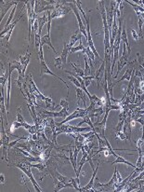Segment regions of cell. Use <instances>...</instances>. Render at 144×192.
<instances>
[{"instance_id": "obj_11", "label": "cell", "mask_w": 144, "mask_h": 192, "mask_svg": "<svg viewBox=\"0 0 144 192\" xmlns=\"http://www.w3.org/2000/svg\"><path fill=\"white\" fill-rule=\"evenodd\" d=\"M98 160V165H97V167H96V169L93 171V174H92V177H91V179H90V181L88 182V184H86V186H85L84 188H80V191H88L90 188H92L93 186H94V180H95V177H96V174H97V172H98V170H99V160Z\"/></svg>"}, {"instance_id": "obj_2", "label": "cell", "mask_w": 144, "mask_h": 192, "mask_svg": "<svg viewBox=\"0 0 144 192\" xmlns=\"http://www.w3.org/2000/svg\"><path fill=\"white\" fill-rule=\"evenodd\" d=\"M65 4H67V1H57V4L55 5V8L51 11L52 19L62 17L66 15L67 13L72 11L71 8L65 6Z\"/></svg>"}, {"instance_id": "obj_1", "label": "cell", "mask_w": 144, "mask_h": 192, "mask_svg": "<svg viewBox=\"0 0 144 192\" xmlns=\"http://www.w3.org/2000/svg\"><path fill=\"white\" fill-rule=\"evenodd\" d=\"M12 165H14L15 167L19 168L20 170H22L23 172L25 174V175L28 177L30 181L32 182V184L33 186V188H35V190L37 191V192H42V188H40V186L38 185L37 182L33 178V172H32V166H31V162H29L25 160H23L21 162H13Z\"/></svg>"}, {"instance_id": "obj_15", "label": "cell", "mask_w": 144, "mask_h": 192, "mask_svg": "<svg viewBox=\"0 0 144 192\" xmlns=\"http://www.w3.org/2000/svg\"><path fill=\"white\" fill-rule=\"evenodd\" d=\"M130 61H127V60H126V59H124L123 57L121 56L119 58V60L117 61V71H116V74H115V76H113V79H115L117 78V76L120 74V71L122 70V68L124 66H126V65H127V64L129 63Z\"/></svg>"}, {"instance_id": "obj_37", "label": "cell", "mask_w": 144, "mask_h": 192, "mask_svg": "<svg viewBox=\"0 0 144 192\" xmlns=\"http://www.w3.org/2000/svg\"><path fill=\"white\" fill-rule=\"evenodd\" d=\"M137 57H138V64L140 65H141L142 67H143V69H144V56H141L140 53H138L137 54Z\"/></svg>"}, {"instance_id": "obj_3", "label": "cell", "mask_w": 144, "mask_h": 192, "mask_svg": "<svg viewBox=\"0 0 144 192\" xmlns=\"http://www.w3.org/2000/svg\"><path fill=\"white\" fill-rule=\"evenodd\" d=\"M85 21H86V34H88V37H86V42H88V47L91 49L92 52L94 53L95 57L97 59H100L99 57V54L98 53V51L96 50V48L94 46V43H93V40H92V36H91V30H90V16L88 15H85L83 16Z\"/></svg>"}, {"instance_id": "obj_13", "label": "cell", "mask_w": 144, "mask_h": 192, "mask_svg": "<svg viewBox=\"0 0 144 192\" xmlns=\"http://www.w3.org/2000/svg\"><path fill=\"white\" fill-rule=\"evenodd\" d=\"M82 37H83L82 33L80 32L79 29H77V31L71 36V40H70V44H69L70 49L72 50V48H74V45L75 44L76 42H77V40L82 39Z\"/></svg>"}, {"instance_id": "obj_19", "label": "cell", "mask_w": 144, "mask_h": 192, "mask_svg": "<svg viewBox=\"0 0 144 192\" xmlns=\"http://www.w3.org/2000/svg\"><path fill=\"white\" fill-rule=\"evenodd\" d=\"M85 54H86L88 55V59L89 60V65H90V67L91 68H93V61L95 60V55H94V53L92 52V50H91V49L89 47H88V48H86L85 49V50L83 51Z\"/></svg>"}, {"instance_id": "obj_6", "label": "cell", "mask_w": 144, "mask_h": 192, "mask_svg": "<svg viewBox=\"0 0 144 192\" xmlns=\"http://www.w3.org/2000/svg\"><path fill=\"white\" fill-rule=\"evenodd\" d=\"M104 75H105V62L102 61V64H100V66L99 67L98 70L96 71V73L94 74L98 89H99V85H102V82L104 78Z\"/></svg>"}, {"instance_id": "obj_23", "label": "cell", "mask_w": 144, "mask_h": 192, "mask_svg": "<svg viewBox=\"0 0 144 192\" xmlns=\"http://www.w3.org/2000/svg\"><path fill=\"white\" fill-rule=\"evenodd\" d=\"M85 46L83 45V43H82V39H80L79 40V45L78 46H76V47H74V48H72V50H71V51H70V54H72V53H74V52H76V51H80V50H82V52L85 50Z\"/></svg>"}, {"instance_id": "obj_24", "label": "cell", "mask_w": 144, "mask_h": 192, "mask_svg": "<svg viewBox=\"0 0 144 192\" xmlns=\"http://www.w3.org/2000/svg\"><path fill=\"white\" fill-rule=\"evenodd\" d=\"M138 29H140V37L143 38V31H142V27L144 25V19L141 15H138Z\"/></svg>"}, {"instance_id": "obj_20", "label": "cell", "mask_w": 144, "mask_h": 192, "mask_svg": "<svg viewBox=\"0 0 144 192\" xmlns=\"http://www.w3.org/2000/svg\"><path fill=\"white\" fill-rule=\"evenodd\" d=\"M37 22H38V26H39V29H38V34H39V35L41 36L43 26H44L46 23H47V18L44 14V15H43L42 17H37Z\"/></svg>"}, {"instance_id": "obj_28", "label": "cell", "mask_w": 144, "mask_h": 192, "mask_svg": "<svg viewBox=\"0 0 144 192\" xmlns=\"http://www.w3.org/2000/svg\"><path fill=\"white\" fill-rule=\"evenodd\" d=\"M51 22H52V17H51V11H47V35L50 36V29H51Z\"/></svg>"}, {"instance_id": "obj_18", "label": "cell", "mask_w": 144, "mask_h": 192, "mask_svg": "<svg viewBox=\"0 0 144 192\" xmlns=\"http://www.w3.org/2000/svg\"><path fill=\"white\" fill-rule=\"evenodd\" d=\"M41 43L43 45H47L49 46L50 49L53 50L55 53H57V51H56V50H55V48L53 47V45H52V43H51V39H50V36H49L47 34L46 36H43L42 37H41Z\"/></svg>"}, {"instance_id": "obj_35", "label": "cell", "mask_w": 144, "mask_h": 192, "mask_svg": "<svg viewBox=\"0 0 144 192\" xmlns=\"http://www.w3.org/2000/svg\"><path fill=\"white\" fill-rule=\"evenodd\" d=\"M125 121H126V119H119L118 124H117L116 128L114 129V131H115V132H121L122 129H123V127H124Z\"/></svg>"}, {"instance_id": "obj_25", "label": "cell", "mask_w": 144, "mask_h": 192, "mask_svg": "<svg viewBox=\"0 0 144 192\" xmlns=\"http://www.w3.org/2000/svg\"><path fill=\"white\" fill-rule=\"evenodd\" d=\"M126 2L128 3L129 5H131V6L133 7V8L135 9V11H136V12L144 13V8H143L141 6H138V5H137V4H134V2H132V1H128V0H126Z\"/></svg>"}, {"instance_id": "obj_9", "label": "cell", "mask_w": 144, "mask_h": 192, "mask_svg": "<svg viewBox=\"0 0 144 192\" xmlns=\"http://www.w3.org/2000/svg\"><path fill=\"white\" fill-rule=\"evenodd\" d=\"M81 151H82V153H83V157H82V159H81L79 164H78V170H77V174H76V180H77L78 185L80 184V181H79L80 172H81V171H82V168H83L84 164L86 161H88V153L86 152L83 147H82V149H81Z\"/></svg>"}, {"instance_id": "obj_41", "label": "cell", "mask_w": 144, "mask_h": 192, "mask_svg": "<svg viewBox=\"0 0 144 192\" xmlns=\"http://www.w3.org/2000/svg\"><path fill=\"white\" fill-rule=\"evenodd\" d=\"M0 183H1V185L5 184V175L3 174H0Z\"/></svg>"}, {"instance_id": "obj_7", "label": "cell", "mask_w": 144, "mask_h": 192, "mask_svg": "<svg viewBox=\"0 0 144 192\" xmlns=\"http://www.w3.org/2000/svg\"><path fill=\"white\" fill-rule=\"evenodd\" d=\"M14 6H18V2L16 1H2L1 2V15H0V19L1 21L3 20L4 16L6 15L8 9L10 8H14Z\"/></svg>"}, {"instance_id": "obj_21", "label": "cell", "mask_w": 144, "mask_h": 192, "mask_svg": "<svg viewBox=\"0 0 144 192\" xmlns=\"http://www.w3.org/2000/svg\"><path fill=\"white\" fill-rule=\"evenodd\" d=\"M71 65L73 66V68H74V70L76 75L81 76V78H84V76H85V71L82 68H81L80 65H77V64H75L74 63H71Z\"/></svg>"}, {"instance_id": "obj_38", "label": "cell", "mask_w": 144, "mask_h": 192, "mask_svg": "<svg viewBox=\"0 0 144 192\" xmlns=\"http://www.w3.org/2000/svg\"><path fill=\"white\" fill-rule=\"evenodd\" d=\"M131 34H132V36L134 38V40H138V38H140V35H138L137 32L135 31V29H131Z\"/></svg>"}, {"instance_id": "obj_17", "label": "cell", "mask_w": 144, "mask_h": 192, "mask_svg": "<svg viewBox=\"0 0 144 192\" xmlns=\"http://www.w3.org/2000/svg\"><path fill=\"white\" fill-rule=\"evenodd\" d=\"M71 51V49L69 47V44H67V43L64 42L63 44V50H62V52L61 54V58L62 60V63L63 64H66L67 63V57H68V54L70 53Z\"/></svg>"}, {"instance_id": "obj_34", "label": "cell", "mask_w": 144, "mask_h": 192, "mask_svg": "<svg viewBox=\"0 0 144 192\" xmlns=\"http://www.w3.org/2000/svg\"><path fill=\"white\" fill-rule=\"evenodd\" d=\"M16 111H17V121L21 122V123H23V122H24V118H23L22 113V108L18 107Z\"/></svg>"}, {"instance_id": "obj_16", "label": "cell", "mask_w": 144, "mask_h": 192, "mask_svg": "<svg viewBox=\"0 0 144 192\" xmlns=\"http://www.w3.org/2000/svg\"><path fill=\"white\" fill-rule=\"evenodd\" d=\"M133 72H134V68H132V67H127V71H126V73L124 74V76H123L122 78H120L118 81H115V82H113V85L117 84V83H119V82H121V81H123V80H128V81H130Z\"/></svg>"}, {"instance_id": "obj_27", "label": "cell", "mask_w": 144, "mask_h": 192, "mask_svg": "<svg viewBox=\"0 0 144 192\" xmlns=\"http://www.w3.org/2000/svg\"><path fill=\"white\" fill-rule=\"evenodd\" d=\"M85 76H91V73H92V68L90 67L88 62V58H85Z\"/></svg>"}, {"instance_id": "obj_14", "label": "cell", "mask_w": 144, "mask_h": 192, "mask_svg": "<svg viewBox=\"0 0 144 192\" xmlns=\"http://www.w3.org/2000/svg\"><path fill=\"white\" fill-rule=\"evenodd\" d=\"M75 92H76V97H77V104H79V101L82 100L83 103H84V105L85 107L86 108L88 107H86V92H84V90L80 88H77L75 87Z\"/></svg>"}, {"instance_id": "obj_4", "label": "cell", "mask_w": 144, "mask_h": 192, "mask_svg": "<svg viewBox=\"0 0 144 192\" xmlns=\"http://www.w3.org/2000/svg\"><path fill=\"white\" fill-rule=\"evenodd\" d=\"M67 4H69V7L71 8L72 11H74V13L75 14L76 19H77V22H78V28H79V30H80L81 33H82V35L85 36L86 39V37H88V34H86V26H85L84 22L82 21V19H81L80 11H79V9L77 8V6L75 5L74 1L67 2Z\"/></svg>"}, {"instance_id": "obj_32", "label": "cell", "mask_w": 144, "mask_h": 192, "mask_svg": "<svg viewBox=\"0 0 144 192\" xmlns=\"http://www.w3.org/2000/svg\"><path fill=\"white\" fill-rule=\"evenodd\" d=\"M59 107H62V108H68L69 109V103L68 101H67V99H61V102L59 104V105H57V107H55V109H57ZM54 109V110H55Z\"/></svg>"}, {"instance_id": "obj_36", "label": "cell", "mask_w": 144, "mask_h": 192, "mask_svg": "<svg viewBox=\"0 0 144 192\" xmlns=\"http://www.w3.org/2000/svg\"><path fill=\"white\" fill-rule=\"evenodd\" d=\"M54 64H55V66L57 67V68L61 69L62 67V64L63 63H62V60H61V57H57V58L54 59Z\"/></svg>"}, {"instance_id": "obj_10", "label": "cell", "mask_w": 144, "mask_h": 192, "mask_svg": "<svg viewBox=\"0 0 144 192\" xmlns=\"http://www.w3.org/2000/svg\"><path fill=\"white\" fill-rule=\"evenodd\" d=\"M18 70L19 72V75H22V65L21 64V62H18V61H11L9 62L8 64V74H12L13 70Z\"/></svg>"}, {"instance_id": "obj_31", "label": "cell", "mask_w": 144, "mask_h": 192, "mask_svg": "<svg viewBox=\"0 0 144 192\" xmlns=\"http://www.w3.org/2000/svg\"><path fill=\"white\" fill-rule=\"evenodd\" d=\"M84 81H85V86L86 88L88 87V86L91 84V81L95 80V76H86L83 78Z\"/></svg>"}, {"instance_id": "obj_12", "label": "cell", "mask_w": 144, "mask_h": 192, "mask_svg": "<svg viewBox=\"0 0 144 192\" xmlns=\"http://www.w3.org/2000/svg\"><path fill=\"white\" fill-rule=\"evenodd\" d=\"M127 25H126V21H124V27L122 29V34H121V40L124 44H126L127 46V49L129 52H131V47L130 44H129V41H128V38H127Z\"/></svg>"}, {"instance_id": "obj_5", "label": "cell", "mask_w": 144, "mask_h": 192, "mask_svg": "<svg viewBox=\"0 0 144 192\" xmlns=\"http://www.w3.org/2000/svg\"><path fill=\"white\" fill-rule=\"evenodd\" d=\"M45 74L50 75L52 76H54L55 78H58L60 81H61V82H63L65 84V86H66V88H67V92H68V93H69L70 87H69V85L66 83V81H64L61 78H60L59 76H57V75L52 73V72L50 71V69L49 68V66H47V64H46L45 60H42V61H40V76H43V75H45Z\"/></svg>"}, {"instance_id": "obj_26", "label": "cell", "mask_w": 144, "mask_h": 192, "mask_svg": "<svg viewBox=\"0 0 144 192\" xmlns=\"http://www.w3.org/2000/svg\"><path fill=\"white\" fill-rule=\"evenodd\" d=\"M16 9H17V6H14V8H12V11H11V13H10V15H9V17H8V21H7V22H6V25H5V27L4 28H7V27H8L9 25H11V21H12V19H13V17H14V15H15V12H16Z\"/></svg>"}, {"instance_id": "obj_33", "label": "cell", "mask_w": 144, "mask_h": 192, "mask_svg": "<svg viewBox=\"0 0 144 192\" xmlns=\"http://www.w3.org/2000/svg\"><path fill=\"white\" fill-rule=\"evenodd\" d=\"M115 137L120 140H128V137L126 133H124L122 131L121 132H115Z\"/></svg>"}, {"instance_id": "obj_22", "label": "cell", "mask_w": 144, "mask_h": 192, "mask_svg": "<svg viewBox=\"0 0 144 192\" xmlns=\"http://www.w3.org/2000/svg\"><path fill=\"white\" fill-rule=\"evenodd\" d=\"M41 36L38 33H35V51H39L40 45H41Z\"/></svg>"}, {"instance_id": "obj_8", "label": "cell", "mask_w": 144, "mask_h": 192, "mask_svg": "<svg viewBox=\"0 0 144 192\" xmlns=\"http://www.w3.org/2000/svg\"><path fill=\"white\" fill-rule=\"evenodd\" d=\"M19 58H20V62L21 64L22 65V76H24V74H25V71L27 69V66L29 64V63H30V59H31V53L30 52H27L25 54L23 55H19Z\"/></svg>"}, {"instance_id": "obj_29", "label": "cell", "mask_w": 144, "mask_h": 192, "mask_svg": "<svg viewBox=\"0 0 144 192\" xmlns=\"http://www.w3.org/2000/svg\"><path fill=\"white\" fill-rule=\"evenodd\" d=\"M45 102V104H46V107H47V108H49V107H51L52 109H55V104H54V102H53V100H52V98L50 97V96H49V97H47L46 98V100L44 101Z\"/></svg>"}, {"instance_id": "obj_42", "label": "cell", "mask_w": 144, "mask_h": 192, "mask_svg": "<svg viewBox=\"0 0 144 192\" xmlns=\"http://www.w3.org/2000/svg\"><path fill=\"white\" fill-rule=\"evenodd\" d=\"M143 146H144V139H143Z\"/></svg>"}, {"instance_id": "obj_40", "label": "cell", "mask_w": 144, "mask_h": 192, "mask_svg": "<svg viewBox=\"0 0 144 192\" xmlns=\"http://www.w3.org/2000/svg\"><path fill=\"white\" fill-rule=\"evenodd\" d=\"M117 181H118V183H119V184H121V182L123 181L122 176H121V174H119V172H118V171H117Z\"/></svg>"}, {"instance_id": "obj_39", "label": "cell", "mask_w": 144, "mask_h": 192, "mask_svg": "<svg viewBox=\"0 0 144 192\" xmlns=\"http://www.w3.org/2000/svg\"><path fill=\"white\" fill-rule=\"evenodd\" d=\"M31 126H32V125L28 124L27 122H23V123H22V127L24 128V129H26V130H29V129L31 128Z\"/></svg>"}, {"instance_id": "obj_30", "label": "cell", "mask_w": 144, "mask_h": 192, "mask_svg": "<svg viewBox=\"0 0 144 192\" xmlns=\"http://www.w3.org/2000/svg\"><path fill=\"white\" fill-rule=\"evenodd\" d=\"M67 78H68V79H69L73 84H74L75 87L80 88V89L82 88V85H81V83L79 82V81H78L77 79H76V78H74V76H71V75H70V76H67Z\"/></svg>"}]
</instances>
